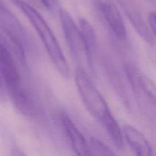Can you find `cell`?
Here are the masks:
<instances>
[{
	"instance_id": "9",
	"label": "cell",
	"mask_w": 156,
	"mask_h": 156,
	"mask_svg": "<svg viewBox=\"0 0 156 156\" xmlns=\"http://www.w3.org/2000/svg\"><path fill=\"white\" fill-rule=\"evenodd\" d=\"M123 7L129 22L134 27L137 34L147 44H150V45H154L155 44V37L152 34L150 27L146 24L141 14L134 6L129 5H127V3L123 4Z\"/></svg>"
},
{
	"instance_id": "4",
	"label": "cell",
	"mask_w": 156,
	"mask_h": 156,
	"mask_svg": "<svg viewBox=\"0 0 156 156\" xmlns=\"http://www.w3.org/2000/svg\"><path fill=\"white\" fill-rule=\"evenodd\" d=\"M0 75L4 80L7 93L22 86L16 61L0 41Z\"/></svg>"
},
{
	"instance_id": "15",
	"label": "cell",
	"mask_w": 156,
	"mask_h": 156,
	"mask_svg": "<svg viewBox=\"0 0 156 156\" xmlns=\"http://www.w3.org/2000/svg\"><path fill=\"white\" fill-rule=\"evenodd\" d=\"M43 5L49 10H53L59 5V0H40Z\"/></svg>"
},
{
	"instance_id": "16",
	"label": "cell",
	"mask_w": 156,
	"mask_h": 156,
	"mask_svg": "<svg viewBox=\"0 0 156 156\" xmlns=\"http://www.w3.org/2000/svg\"><path fill=\"white\" fill-rule=\"evenodd\" d=\"M149 25L152 30L155 38H156V12L150 13L149 16Z\"/></svg>"
},
{
	"instance_id": "13",
	"label": "cell",
	"mask_w": 156,
	"mask_h": 156,
	"mask_svg": "<svg viewBox=\"0 0 156 156\" xmlns=\"http://www.w3.org/2000/svg\"><path fill=\"white\" fill-rule=\"evenodd\" d=\"M79 27L82 31V36L85 40V45L88 50L90 59L93 63V56L96 49V33L91 24L85 18H81L79 20Z\"/></svg>"
},
{
	"instance_id": "10",
	"label": "cell",
	"mask_w": 156,
	"mask_h": 156,
	"mask_svg": "<svg viewBox=\"0 0 156 156\" xmlns=\"http://www.w3.org/2000/svg\"><path fill=\"white\" fill-rule=\"evenodd\" d=\"M0 25L16 35L24 42L25 46H27L28 37L24 27L13 12L4 4V2H2V0H0Z\"/></svg>"
},
{
	"instance_id": "5",
	"label": "cell",
	"mask_w": 156,
	"mask_h": 156,
	"mask_svg": "<svg viewBox=\"0 0 156 156\" xmlns=\"http://www.w3.org/2000/svg\"><path fill=\"white\" fill-rule=\"evenodd\" d=\"M97 6L113 33L120 41L126 39V26L118 9L108 0H98Z\"/></svg>"
},
{
	"instance_id": "1",
	"label": "cell",
	"mask_w": 156,
	"mask_h": 156,
	"mask_svg": "<svg viewBox=\"0 0 156 156\" xmlns=\"http://www.w3.org/2000/svg\"><path fill=\"white\" fill-rule=\"evenodd\" d=\"M25 15L42 41L50 59L64 78H69L70 69L60 45L44 17L32 5L24 0H10Z\"/></svg>"
},
{
	"instance_id": "11",
	"label": "cell",
	"mask_w": 156,
	"mask_h": 156,
	"mask_svg": "<svg viewBox=\"0 0 156 156\" xmlns=\"http://www.w3.org/2000/svg\"><path fill=\"white\" fill-rule=\"evenodd\" d=\"M9 96L12 99L17 109L24 116L32 117L37 113V107L28 90L21 86L15 91L9 93Z\"/></svg>"
},
{
	"instance_id": "17",
	"label": "cell",
	"mask_w": 156,
	"mask_h": 156,
	"mask_svg": "<svg viewBox=\"0 0 156 156\" xmlns=\"http://www.w3.org/2000/svg\"><path fill=\"white\" fill-rule=\"evenodd\" d=\"M7 90H6L4 80H3L2 77L0 75V100L4 101L6 98V94H7Z\"/></svg>"
},
{
	"instance_id": "12",
	"label": "cell",
	"mask_w": 156,
	"mask_h": 156,
	"mask_svg": "<svg viewBox=\"0 0 156 156\" xmlns=\"http://www.w3.org/2000/svg\"><path fill=\"white\" fill-rule=\"evenodd\" d=\"M101 123L105 128L116 147L119 149H123L124 148V136L123 129H121L113 114L110 113Z\"/></svg>"
},
{
	"instance_id": "2",
	"label": "cell",
	"mask_w": 156,
	"mask_h": 156,
	"mask_svg": "<svg viewBox=\"0 0 156 156\" xmlns=\"http://www.w3.org/2000/svg\"><path fill=\"white\" fill-rule=\"evenodd\" d=\"M75 82L87 111L95 120L101 122L111 112L103 95L91 80L86 70L76 68Z\"/></svg>"
},
{
	"instance_id": "6",
	"label": "cell",
	"mask_w": 156,
	"mask_h": 156,
	"mask_svg": "<svg viewBox=\"0 0 156 156\" xmlns=\"http://www.w3.org/2000/svg\"><path fill=\"white\" fill-rule=\"evenodd\" d=\"M60 120L75 153L78 155H89L88 143L72 119L66 114L62 113L60 115Z\"/></svg>"
},
{
	"instance_id": "8",
	"label": "cell",
	"mask_w": 156,
	"mask_h": 156,
	"mask_svg": "<svg viewBox=\"0 0 156 156\" xmlns=\"http://www.w3.org/2000/svg\"><path fill=\"white\" fill-rule=\"evenodd\" d=\"M123 133L124 139L136 155L149 156L153 154L149 142L136 128L130 125H124Z\"/></svg>"
},
{
	"instance_id": "7",
	"label": "cell",
	"mask_w": 156,
	"mask_h": 156,
	"mask_svg": "<svg viewBox=\"0 0 156 156\" xmlns=\"http://www.w3.org/2000/svg\"><path fill=\"white\" fill-rule=\"evenodd\" d=\"M0 41L11 53L17 64L26 66V46L20 38L4 27L0 25Z\"/></svg>"
},
{
	"instance_id": "3",
	"label": "cell",
	"mask_w": 156,
	"mask_h": 156,
	"mask_svg": "<svg viewBox=\"0 0 156 156\" xmlns=\"http://www.w3.org/2000/svg\"><path fill=\"white\" fill-rule=\"evenodd\" d=\"M59 15L64 37L77 67L84 69L88 67L90 69H93V63L90 59L80 27L65 9H59Z\"/></svg>"
},
{
	"instance_id": "14",
	"label": "cell",
	"mask_w": 156,
	"mask_h": 156,
	"mask_svg": "<svg viewBox=\"0 0 156 156\" xmlns=\"http://www.w3.org/2000/svg\"><path fill=\"white\" fill-rule=\"evenodd\" d=\"M88 147H89L90 155H114L115 153L108 147L107 145L102 143L101 140H98L97 138L91 137L89 140L88 143Z\"/></svg>"
}]
</instances>
